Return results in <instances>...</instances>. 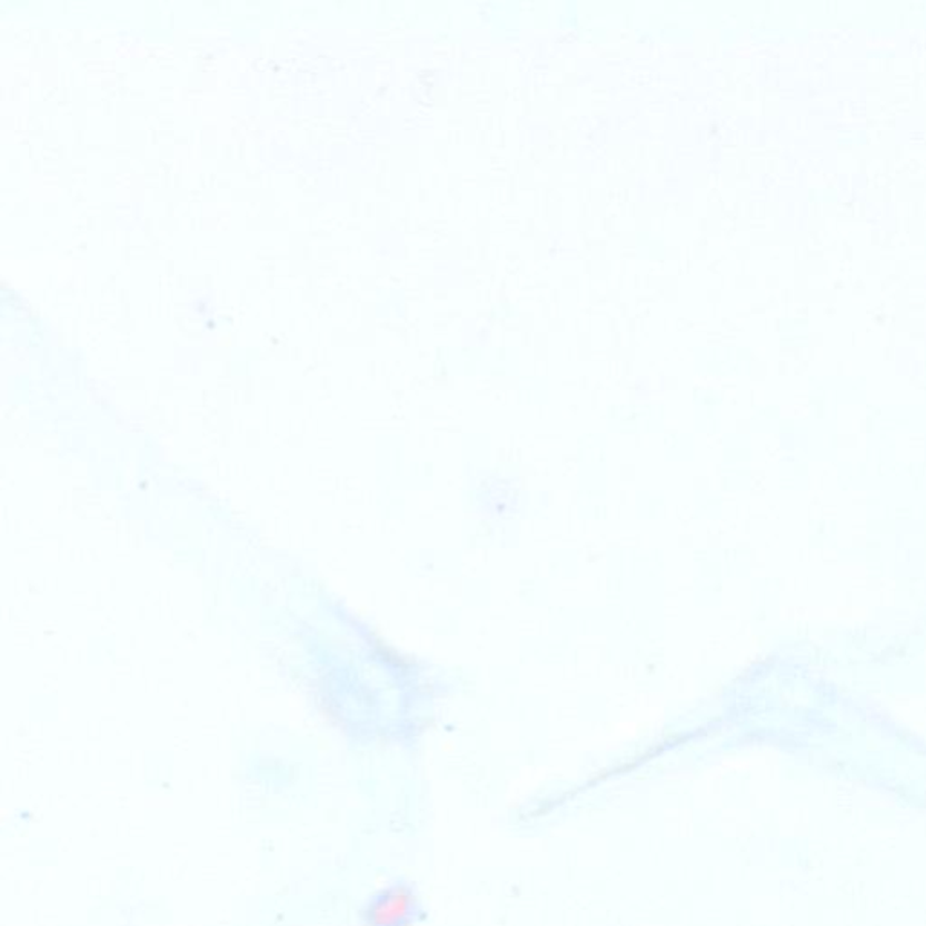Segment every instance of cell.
<instances>
[{
  "mask_svg": "<svg viewBox=\"0 0 926 926\" xmlns=\"http://www.w3.org/2000/svg\"><path fill=\"white\" fill-rule=\"evenodd\" d=\"M418 914V894L408 882L389 883L371 894L357 912L362 926H412Z\"/></svg>",
  "mask_w": 926,
  "mask_h": 926,
  "instance_id": "1",
  "label": "cell"
}]
</instances>
